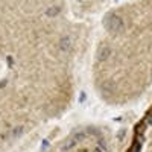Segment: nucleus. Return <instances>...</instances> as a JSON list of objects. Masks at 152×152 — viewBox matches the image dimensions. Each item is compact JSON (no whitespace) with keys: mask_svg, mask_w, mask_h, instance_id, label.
I'll return each mask as SVG.
<instances>
[{"mask_svg":"<svg viewBox=\"0 0 152 152\" xmlns=\"http://www.w3.org/2000/svg\"><path fill=\"white\" fill-rule=\"evenodd\" d=\"M105 26H107V29H108L111 34L117 35V34H120V32L123 31L125 24H123V20H122L119 15H116V14H108V15L105 17Z\"/></svg>","mask_w":152,"mask_h":152,"instance_id":"nucleus-1","label":"nucleus"},{"mask_svg":"<svg viewBox=\"0 0 152 152\" xmlns=\"http://www.w3.org/2000/svg\"><path fill=\"white\" fill-rule=\"evenodd\" d=\"M84 137H85V134H84V132H76V134L70 135V137L67 138V140H66L64 146H62V151H70L72 148H75L76 145H78Z\"/></svg>","mask_w":152,"mask_h":152,"instance_id":"nucleus-2","label":"nucleus"},{"mask_svg":"<svg viewBox=\"0 0 152 152\" xmlns=\"http://www.w3.org/2000/svg\"><path fill=\"white\" fill-rule=\"evenodd\" d=\"M111 55V49L110 47H100L97 52V61H108Z\"/></svg>","mask_w":152,"mask_h":152,"instance_id":"nucleus-3","label":"nucleus"},{"mask_svg":"<svg viewBox=\"0 0 152 152\" xmlns=\"http://www.w3.org/2000/svg\"><path fill=\"white\" fill-rule=\"evenodd\" d=\"M70 47H72V40H70V37H67V35L61 37V40H59V49L62 50V52H67Z\"/></svg>","mask_w":152,"mask_h":152,"instance_id":"nucleus-4","label":"nucleus"},{"mask_svg":"<svg viewBox=\"0 0 152 152\" xmlns=\"http://www.w3.org/2000/svg\"><path fill=\"white\" fill-rule=\"evenodd\" d=\"M59 12H61V8H59V6H52V8H49V9L46 11V15H47V17H56Z\"/></svg>","mask_w":152,"mask_h":152,"instance_id":"nucleus-5","label":"nucleus"},{"mask_svg":"<svg viewBox=\"0 0 152 152\" xmlns=\"http://www.w3.org/2000/svg\"><path fill=\"white\" fill-rule=\"evenodd\" d=\"M140 148H142V145L135 142V143H134V145L131 146V149H129L128 152H140Z\"/></svg>","mask_w":152,"mask_h":152,"instance_id":"nucleus-6","label":"nucleus"},{"mask_svg":"<svg viewBox=\"0 0 152 152\" xmlns=\"http://www.w3.org/2000/svg\"><path fill=\"white\" fill-rule=\"evenodd\" d=\"M21 131H23V126H17V128H15L14 131H12V135H14V137H15V135H20V134H21Z\"/></svg>","mask_w":152,"mask_h":152,"instance_id":"nucleus-7","label":"nucleus"},{"mask_svg":"<svg viewBox=\"0 0 152 152\" xmlns=\"http://www.w3.org/2000/svg\"><path fill=\"white\" fill-rule=\"evenodd\" d=\"M41 146H43V148L46 149V148L49 146V142H47V140H43V143H41Z\"/></svg>","mask_w":152,"mask_h":152,"instance_id":"nucleus-8","label":"nucleus"},{"mask_svg":"<svg viewBox=\"0 0 152 152\" xmlns=\"http://www.w3.org/2000/svg\"><path fill=\"white\" fill-rule=\"evenodd\" d=\"M93 152H104V151L100 149V148H94V151H93Z\"/></svg>","mask_w":152,"mask_h":152,"instance_id":"nucleus-9","label":"nucleus"},{"mask_svg":"<svg viewBox=\"0 0 152 152\" xmlns=\"http://www.w3.org/2000/svg\"><path fill=\"white\" fill-rule=\"evenodd\" d=\"M148 123H152V114H151V116L148 117Z\"/></svg>","mask_w":152,"mask_h":152,"instance_id":"nucleus-10","label":"nucleus"}]
</instances>
